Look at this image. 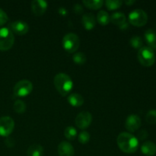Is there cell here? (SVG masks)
<instances>
[{
    "label": "cell",
    "mask_w": 156,
    "mask_h": 156,
    "mask_svg": "<svg viewBox=\"0 0 156 156\" xmlns=\"http://www.w3.org/2000/svg\"><path fill=\"white\" fill-rule=\"evenodd\" d=\"M73 59L75 63L78 64V65H82L86 62V56H85V53L79 52V53H76L73 55Z\"/></svg>",
    "instance_id": "d4e9b609"
},
{
    "label": "cell",
    "mask_w": 156,
    "mask_h": 156,
    "mask_svg": "<svg viewBox=\"0 0 156 156\" xmlns=\"http://www.w3.org/2000/svg\"><path fill=\"white\" fill-rule=\"evenodd\" d=\"M27 156H42L44 154V148L40 144H34L27 149Z\"/></svg>",
    "instance_id": "d6986e66"
},
{
    "label": "cell",
    "mask_w": 156,
    "mask_h": 156,
    "mask_svg": "<svg viewBox=\"0 0 156 156\" xmlns=\"http://www.w3.org/2000/svg\"><path fill=\"white\" fill-rule=\"evenodd\" d=\"M33 90V85L31 82L26 79L19 81L14 87V94L17 97H25L30 94Z\"/></svg>",
    "instance_id": "52a82bcc"
},
{
    "label": "cell",
    "mask_w": 156,
    "mask_h": 156,
    "mask_svg": "<svg viewBox=\"0 0 156 156\" xmlns=\"http://www.w3.org/2000/svg\"><path fill=\"white\" fill-rule=\"evenodd\" d=\"M9 21V17L4 10L0 9V26L3 25Z\"/></svg>",
    "instance_id": "f1b7e54d"
},
{
    "label": "cell",
    "mask_w": 156,
    "mask_h": 156,
    "mask_svg": "<svg viewBox=\"0 0 156 156\" xmlns=\"http://www.w3.org/2000/svg\"><path fill=\"white\" fill-rule=\"evenodd\" d=\"M105 5H106L107 9L109 10H114V9H117L123 5V2L120 1V0H115V1H112V0H107L105 2Z\"/></svg>",
    "instance_id": "484cf974"
},
{
    "label": "cell",
    "mask_w": 156,
    "mask_h": 156,
    "mask_svg": "<svg viewBox=\"0 0 156 156\" xmlns=\"http://www.w3.org/2000/svg\"><path fill=\"white\" fill-rule=\"evenodd\" d=\"M117 142L120 150L125 153H134L139 148V140L129 133L123 132L119 134Z\"/></svg>",
    "instance_id": "6da1fadb"
},
{
    "label": "cell",
    "mask_w": 156,
    "mask_h": 156,
    "mask_svg": "<svg viewBox=\"0 0 156 156\" xmlns=\"http://www.w3.org/2000/svg\"><path fill=\"white\" fill-rule=\"evenodd\" d=\"M48 3L44 0H34L31 2V9L37 16H41L45 13Z\"/></svg>",
    "instance_id": "7c38bea8"
},
{
    "label": "cell",
    "mask_w": 156,
    "mask_h": 156,
    "mask_svg": "<svg viewBox=\"0 0 156 156\" xmlns=\"http://www.w3.org/2000/svg\"><path fill=\"white\" fill-rule=\"evenodd\" d=\"M129 21L136 27L144 26L148 21V15L143 9H135L129 14Z\"/></svg>",
    "instance_id": "8992f818"
},
{
    "label": "cell",
    "mask_w": 156,
    "mask_h": 156,
    "mask_svg": "<svg viewBox=\"0 0 156 156\" xmlns=\"http://www.w3.org/2000/svg\"><path fill=\"white\" fill-rule=\"evenodd\" d=\"M58 154L59 156H73L75 154L74 148L68 142H62L58 146Z\"/></svg>",
    "instance_id": "4fadbf2b"
},
{
    "label": "cell",
    "mask_w": 156,
    "mask_h": 156,
    "mask_svg": "<svg viewBox=\"0 0 156 156\" xmlns=\"http://www.w3.org/2000/svg\"><path fill=\"white\" fill-rule=\"evenodd\" d=\"M141 152L147 156H153L156 154V145L153 142H145L141 146Z\"/></svg>",
    "instance_id": "9a60e30c"
},
{
    "label": "cell",
    "mask_w": 156,
    "mask_h": 156,
    "mask_svg": "<svg viewBox=\"0 0 156 156\" xmlns=\"http://www.w3.org/2000/svg\"><path fill=\"white\" fill-rule=\"evenodd\" d=\"M9 29L18 35H24L28 32L29 26L23 21H15L9 24Z\"/></svg>",
    "instance_id": "30bf717a"
},
{
    "label": "cell",
    "mask_w": 156,
    "mask_h": 156,
    "mask_svg": "<svg viewBox=\"0 0 156 156\" xmlns=\"http://www.w3.org/2000/svg\"><path fill=\"white\" fill-rule=\"evenodd\" d=\"M148 135H149V133H148V132L146 130H145V129H142V130H140V132H139L138 135H137V140H146V138L148 137Z\"/></svg>",
    "instance_id": "f546056e"
},
{
    "label": "cell",
    "mask_w": 156,
    "mask_h": 156,
    "mask_svg": "<svg viewBox=\"0 0 156 156\" xmlns=\"http://www.w3.org/2000/svg\"><path fill=\"white\" fill-rule=\"evenodd\" d=\"M59 13L61 15H66L67 10L66 9H64V8H60V9H59Z\"/></svg>",
    "instance_id": "d6a6232c"
},
{
    "label": "cell",
    "mask_w": 156,
    "mask_h": 156,
    "mask_svg": "<svg viewBox=\"0 0 156 156\" xmlns=\"http://www.w3.org/2000/svg\"><path fill=\"white\" fill-rule=\"evenodd\" d=\"M92 121V115L88 111H82L76 117V125L79 129H86L91 125Z\"/></svg>",
    "instance_id": "9c48e42d"
},
{
    "label": "cell",
    "mask_w": 156,
    "mask_h": 156,
    "mask_svg": "<svg viewBox=\"0 0 156 156\" xmlns=\"http://www.w3.org/2000/svg\"><path fill=\"white\" fill-rule=\"evenodd\" d=\"M139 62L146 67L151 66L155 63V55L153 49L149 47H143L138 51Z\"/></svg>",
    "instance_id": "3957f363"
},
{
    "label": "cell",
    "mask_w": 156,
    "mask_h": 156,
    "mask_svg": "<svg viewBox=\"0 0 156 156\" xmlns=\"http://www.w3.org/2000/svg\"><path fill=\"white\" fill-rule=\"evenodd\" d=\"M141 119L136 114H130L127 117L125 123L126 129L129 132H136L141 126Z\"/></svg>",
    "instance_id": "8fae6325"
},
{
    "label": "cell",
    "mask_w": 156,
    "mask_h": 156,
    "mask_svg": "<svg viewBox=\"0 0 156 156\" xmlns=\"http://www.w3.org/2000/svg\"><path fill=\"white\" fill-rule=\"evenodd\" d=\"M53 84L58 92L62 96H66L73 88V82L71 78L62 73L56 75L53 79Z\"/></svg>",
    "instance_id": "7a4b0ae2"
},
{
    "label": "cell",
    "mask_w": 156,
    "mask_h": 156,
    "mask_svg": "<svg viewBox=\"0 0 156 156\" xmlns=\"http://www.w3.org/2000/svg\"><path fill=\"white\" fill-rule=\"evenodd\" d=\"M80 44L79 36L74 33H69L62 39V46L68 53H73L78 50Z\"/></svg>",
    "instance_id": "5b68a950"
},
{
    "label": "cell",
    "mask_w": 156,
    "mask_h": 156,
    "mask_svg": "<svg viewBox=\"0 0 156 156\" xmlns=\"http://www.w3.org/2000/svg\"><path fill=\"white\" fill-rule=\"evenodd\" d=\"M13 109L18 114H23L26 111L25 103L21 100H17L13 105Z\"/></svg>",
    "instance_id": "603a6c76"
},
{
    "label": "cell",
    "mask_w": 156,
    "mask_h": 156,
    "mask_svg": "<svg viewBox=\"0 0 156 156\" xmlns=\"http://www.w3.org/2000/svg\"><path fill=\"white\" fill-rule=\"evenodd\" d=\"M82 3L88 9L95 10V9H99L101 8L104 2L101 0H84Z\"/></svg>",
    "instance_id": "ffe728a7"
},
{
    "label": "cell",
    "mask_w": 156,
    "mask_h": 156,
    "mask_svg": "<svg viewBox=\"0 0 156 156\" xmlns=\"http://www.w3.org/2000/svg\"><path fill=\"white\" fill-rule=\"evenodd\" d=\"M129 43H130V45L135 49H139V50H140V48L143 47V40H142V38L140 37V36H138V35L133 36L132 37L130 38Z\"/></svg>",
    "instance_id": "cb8c5ba5"
},
{
    "label": "cell",
    "mask_w": 156,
    "mask_h": 156,
    "mask_svg": "<svg viewBox=\"0 0 156 156\" xmlns=\"http://www.w3.org/2000/svg\"><path fill=\"white\" fill-rule=\"evenodd\" d=\"M5 145L8 147H13L15 146V141L12 138H7V140H5Z\"/></svg>",
    "instance_id": "1f68e13d"
},
{
    "label": "cell",
    "mask_w": 156,
    "mask_h": 156,
    "mask_svg": "<svg viewBox=\"0 0 156 156\" xmlns=\"http://www.w3.org/2000/svg\"><path fill=\"white\" fill-rule=\"evenodd\" d=\"M125 3H126L127 5H133L135 3V1H134V0H130V1H125Z\"/></svg>",
    "instance_id": "836d02e7"
},
{
    "label": "cell",
    "mask_w": 156,
    "mask_h": 156,
    "mask_svg": "<svg viewBox=\"0 0 156 156\" xmlns=\"http://www.w3.org/2000/svg\"><path fill=\"white\" fill-rule=\"evenodd\" d=\"M95 17L93 14L91 13H85V15L82 16V23L83 27H85L86 30H91L95 26Z\"/></svg>",
    "instance_id": "5bb4252c"
},
{
    "label": "cell",
    "mask_w": 156,
    "mask_h": 156,
    "mask_svg": "<svg viewBox=\"0 0 156 156\" xmlns=\"http://www.w3.org/2000/svg\"><path fill=\"white\" fill-rule=\"evenodd\" d=\"M145 39L149 47L152 49L156 48V33L152 29H148L144 34Z\"/></svg>",
    "instance_id": "2e32d148"
},
{
    "label": "cell",
    "mask_w": 156,
    "mask_h": 156,
    "mask_svg": "<svg viewBox=\"0 0 156 156\" xmlns=\"http://www.w3.org/2000/svg\"><path fill=\"white\" fill-rule=\"evenodd\" d=\"M69 104L73 107H81L84 104V98L81 94L77 93H73L71 94L67 98Z\"/></svg>",
    "instance_id": "e0dca14e"
},
{
    "label": "cell",
    "mask_w": 156,
    "mask_h": 156,
    "mask_svg": "<svg viewBox=\"0 0 156 156\" xmlns=\"http://www.w3.org/2000/svg\"><path fill=\"white\" fill-rule=\"evenodd\" d=\"M15 42V37L13 33L9 27L0 28V50L6 51L10 50Z\"/></svg>",
    "instance_id": "277c9868"
},
{
    "label": "cell",
    "mask_w": 156,
    "mask_h": 156,
    "mask_svg": "<svg viewBox=\"0 0 156 156\" xmlns=\"http://www.w3.org/2000/svg\"><path fill=\"white\" fill-rule=\"evenodd\" d=\"M73 10H74V12L76 14H81L83 12V8H82V6L81 5L76 4L74 5V8H73Z\"/></svg>",
    "instance_id": "4dcf8cb0"
},
{
    "label": "cell",
    "mask_w": 156,
    "mask_h": 156,
    "mask_svg": "<svg viewBox=\"0 0 156 156\" xmlns=\"http://www.w3.org/2000/svg\"><path fill=\"white\" fill-rule=\"evenodd\" d=\"M64 135L69 140H74L77 136V130L73 126H67L64 130Z\"/></svg>",
    "instance_id": "7402d4cb"
},
{
    "label": "cell",
    "mask_w": 156,
    "mask_h": 156,
    "mask_svg": "<svg viewBox=\"0 0 156 156\" xmlns=\"http://www.w3.org/2000/svg\"><path fill=\"white\" fill-rule=\"evenodd\" d=\"M15 122L10 117L5 116L0 117V136L8 137L14 130Z\"/></svg>",
    "instance_id": "ba28073f"
},
{
    "label": "cell",
    "mask_w": 156,
    "mask_h": 156,
    "mask_svg": "<svg viewBox=\"0 0 156 156\" xmlns=\"http://www.w3.org/2000/svg\"><path fill=\"white\" fill-rule=\"evenodd\" d=\"M97 20L98 21V23L101 25H107L108 24V23L110 22V15L105 11H100V12L98 13L97 15Z\"/></svg>",
    "instance_id": "44dd1931"
},
{
    "label": "cell",
    "mask_w": 156,
    "mask_h": 156,
    "mask_svg": "<svg viewBox=\"0 0 156 156\" xmlns=\"http://www.w3.org/2000/svg\"><path fill=\"white\" fill-rule=\"evenodd\" d=\"M110 20H111V21L113 24H116V25L119 26V27H120V26L123 25V24H125L126 22V15L123 12H120L113 13L111 15V16L110 17Z\"/></svg>",
    "instance_id": "ac0fdd59"
},
{
    "label": "cell",
    "mask_w": 156,
    "mask_h": 156,
    "mask_svg": "<svg viewBox=\"0 0 156 156\" xmlns=\"http://www.w3.org/2000/svg\"><path fill=\"white\" fill-rule=\"evenodd\" d=\"M146 122L149 124H155L156 123V110L152 109L149 111L146 116Z\"/></svg>",
    "instance_id": "4316f807"
},
{
    "label": "cell",
    "mask_w": 156,
    "mask_h": 156,
    "mask_svg": "<svg viewBox=\"0 0 156 156\" xmlns=\"http://www.w3.org/2000/svg\"><path fill=\"white\" fill-rule=\"evenodd\" d=\"M90 140V134L86 131L81 132L79 135V141L82 144H86Z\"/></svg>",
    "instance_id": "83f0119b"
}]
</instances>
